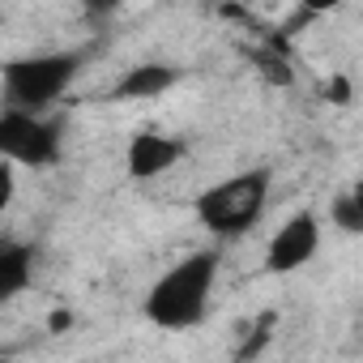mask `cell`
<instances>
[{
    "label": "cell",
    "mask_w": 363,
    "mask_h": 363,
    "mask_svg": "<svg viewBox=\"0 0 363 363\" xmlns=\"http://www.w3.org/2000/svg\"><path fill=\"white\" fill-rule=\"evenodd\" d=\"M218 278V252H189L175 261L145 295V320L158 329H193L210 312V291Z\"/></svg>",
    "instance_id": "cell-1"
},
{
    "label": "cell",
    "mask_w": 363,
    "mask_h": 363,
    "mask_svg": "<svg viewBox=\"0 0 363 363\" xmlns=\"http://www.w3.org/2000/svg\"><path fill=\"white\" fill-rule=\"evenodd\" d=\"M265 197H269V167H257V171H240L231 179L210 184L197 197L193 214L206 231H214L223 240H235L265 214Z\"/></svg>",
    "instance_id": "cell-2"
},
{
    "label": "cell",
    "mask_w": 363,
    "mask_h": 363,
    "mask_svg": "<svg viewBox=\"0 0 363 363\" xmlns=\"http://www.w3.org/2000/svg\"><path fill=\"white\" fill-rule=\"evenodd\" d=\"M77 69H82V56H73V52L18 56L0 69V90H5V103L18 111H43L73 86Z\"/></svg>",
    "instance_id": "cell-3"
},
{
    "label": "cell",
    "mask_w": 363,
    "mask_h": 363,
    "mask_svg": "<svg viewBox=\"0 0 363 363\" xmlns=\"http://www.w3.org/2000/svg\"><path fill=\"white\" fill-rule=\"evenodd\" d=\"M65 145V124L43 120L39 111H0V158H9L13 167H52Z\"/></svg>",
    "instance_id": "cell-4"
},
{
    "label": "cell",
    "mask_w": 363,
    "mask_h": 363,
    "mask_svg": "<svg viewBox=\"0 0 363 363\" xmlns=\"http://www.w3.org/2000/svg\"><path fill=\"white\" fill-rule=\"evenodd\" d=\"M316 248H320V223H316V214H308V210L291 214L274 231V240L265 248V269L269 274H295V269H303L316 257Z\"/></svg>",
    "instance_id": "cell-5"
},
{
    "label": "cell",
    "mask_w": 363,
    "mask_h": 363,
    "mask_svg": "<svg viewBox=\"0 0 363 363\" xmlns=\"http://www.w3.org/2000/svg\"><path fill=\"white\" fill-rule=\"evenodd\" d=\"M179 158H184V141L179 137H167V133H133L128 137V150H124V171L133 179H154L162 171H171Z\"/></svg>",
    "instance_id": "cell-6"
},
{
    "label": "cell",
    "mask_w": 363,
    "mask_h": 363,
    "mask_svg": "<svg viewBox=\"0 0 363 363\" xmlns=\"http://www.w3.org/2000/svg\"><path fill=\"white\" fill-rule=\"evenodd\" d=\"M179 82V69L175 65H162V60H145V65H133L120 82H116V99H158L167 94L171 86Z\"/></svg>",
    "instance_id": "cell-7"
},
{
    "label": "cell",
    "mask_w": 363,
    "mask_h": 363,
    "mask_svg": "<svg viewBox=\"0 0 363 363\" xmlns=\"http://www.w3.org/2000/svg\"><path fill=\"white\" fill-rule=\"evenodd\" d=\"M35 278V248L30 244H0V303L22 295Z\"/></svg>",
    "instance_id": "cell-8"
},
{
    "label": "cell",
    "mask_w": 363,
    "mask_h": 363,
    "mask_svg": "<svg viewBox=\"0 0 363 363\" xmlns=\"http://www.w3.org/2000/svg\"><path fill=\"white\" fill-rule=\"evenodd\" d=\"M274 325H278V312H261L252 325H248V333H244V342H240V350H235V359L240 363H248V359H257L265 346H269V337H274Z\"/></svg>",
    "instance_id": "cell-9"
},
{
    "label": "cell",
    "mask_w": 363,
    "mask_h": 363,
    "mask_svg": "<svg viewBox=\"0 0 363 363\" xmlns=\"http://www.w3.org/2000/svg\"><path fill=\"white\" fill-rule=\"evenodd\" d=\"M329 214H333V227H342L346 235H359V231H363V197H359V193L333 197Z\"/></svg>",
    "instance_id": "cell-10"
},
{
    "label": "cell",
    "mask_w": 363,
    "mask_h": 363,
    "mask_svg": "<svg viewBox=\"0 0 363 363\" xmlns=\"http://www.w3.org/2000/svg\"><path fill=\"white\" fill-rule=\"evenodd\" d=\"M13 206V162L0 158V214Z\"/></svg>",
    "instance_id": "cell-11"
},
{
    "label": "cell",
    "mask_w": 363,
    "mask_h": 363,
    "mask_svg": "<svg viewBox=\"0 0 363 363\" xmlns=\"http://www.w3.org/2000/svg\"><path fill=\"white\" fill-rule=\"evenodd\" d=\"M325 99H329V103H337V107H346V103H350V77H342V73H337V77H329Z\"/></svg>",
    "instance_id": "cell-12"
},
{
    "label": "cell",
    "mask_w": 363,
    "mask_h": 363,
    "mask_svg": "<svg viewBox=\"0 0 363 363\" xmlns=\"http://www.w3.org/2000/svg\"><path fill=\"white\" fill-rule=\"evenodd\" d=\"M337 5H346V0H299V13L303 18H316V13H329Z\"/></svg>",
    "instance_id": "cell-13"
},
{
    "label": "cell",
    "mask_w": 363,
    "mask_h": 363,
    "mask_svg": "<svg viewBox=\"0 0 363 363\" xmlns=\"http://www.w3.org/2000/svg\"><path fill=\"white\" fill-rule=\"evenodd\" d=\"M82 9H86V13H94V18H107V13H116V9H120V0H82Z\"/></svg>",
    "instance_id": "cell-14"
},
{
    "label": "cell",
    "mask_w": 363,
    "mask_h": 363,
    "mask_svg": "<svg viewBox=\"0 0 363 363\" xmlns=\"http://www.w3.org/2000/svg\"><path fill=\"white\" fill-rule=\"evenodd\" d=\"M69 325H73V312H65V308H60V312H52V316H48V329H52V333H65V329H69Z\"/></svg>",
    "instance_id": "cell-15"
}]
</instances>
